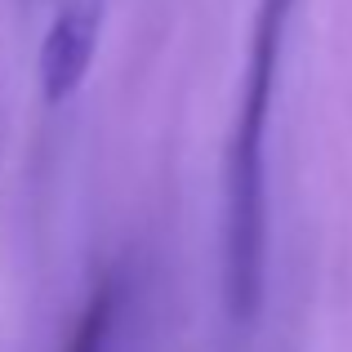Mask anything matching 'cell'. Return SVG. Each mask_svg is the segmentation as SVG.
Instances as JSON below:
<instances>
[{"instance_id":"6da1fadb","label":"cell","mask_w":352,"mask_h":352,"mask_svg":"<svg viewBox=\"0 0 352 352\" xmlns=\"http://www.w3.org/2000/svg\"><path fill=\"white\" fill-rule=\"evenodd\" d=\"M294 0H263L250 45L245 89L236 107V129L228 147V188H223V294L232 321H254L263 299V258H267V206H263V134L276 89L285 18Z\"/></svg>"},{"instance_id":"7a4b0ae2","label":"cell","mask_w":352,"mask_h":352,"mask_svg":"<svg viewBox=\"0 0 352 352\" xmlns=\"http://www.w3.org/2000/svg\"><path fill=\"white\" fill-rule=\"evenodd\" d=\"M103 27V0H58L54 23L41 41V89L50 103L72 98L85 85Z\"/></svg>"},{"instance_id":"3957f363","label":"cell","mask_w":352,"mask_h":352,"mask_svg":"<svg viewBox=\"0 0 352 352\" xmlns=\"http://www.w3.org/2000/svg\"><path fill=\"white\" fill-rule=\"evenodd\" d=\"M120 299H125V281L120 272H107L103 285L89 294V303L80 308V321L72 330L63 352H112L116 344V321H120Z\"/></svg>"}]
</instances>
